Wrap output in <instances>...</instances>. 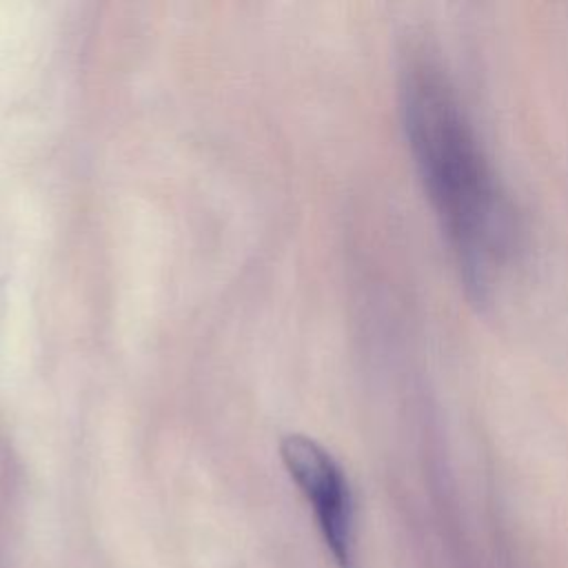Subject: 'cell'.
I'll list each match as a JSON object with an SVG mask.
<instances>
[{
	"label": "cell",
	"instance_id": "6da1fadb",
	"mask_svg": "<svg viewBox=\"0 0 568 568\" xmlns=\"http://www.w3.org/2000/svg\"><path fill=\"white\" fill-rule=\"evenodd\" d=\"M399 93L408 146L464 286L475 300H486L513 240L501 184L455 87L428 49L408 55Z\"/></svg>",
	"mask_w": 568,
	"mask_h": 568
},
{
	"label": "cell",
	"instance_id": "7a4b0ae2",
	"mask_svg": "<svg viewBox=\"0 0 568 568\" xmlns=\"http://www.w3.org/2000/svg\"><path fill=\"white\" fill-rule=\"evenodd\" d=\"M280 457L308 501L335 566L357 568L355 499L339 462L320 442L302 433H288L280 439Z\"/></svg>",
	"mask_w": 568,
	"mask_h": 568
}]
</instances>
